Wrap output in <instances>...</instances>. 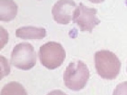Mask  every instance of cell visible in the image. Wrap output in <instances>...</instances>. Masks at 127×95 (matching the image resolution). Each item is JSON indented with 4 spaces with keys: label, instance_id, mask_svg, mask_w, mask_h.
<instances>
[{
    "label": "cell",
    "instance_id": "obj_1",
    "mask_svg": "<svg viewBox=\"0 0 127 95\" xmlns=\"http://www.w3.org/2000/svg\"><path fill=\"white\" fill-rule=\"evenodd\" d=\"M95 69L102 78L116 79L120 72L121 62L116 54L109 50H102L94 54Z\"/></svg>",
    "mask_w": 127,
    "mask_h": 95
},
{
    "label": "cell",
    "instance_id": "obj_4",
    "mask_svg": "<svg viewBox=\"0 0 127 95\" xmlns=\"http://www.w3.org/2000/svg\"><path fill=\"white\" fill-rule=\"evenodd\" d=\"M36 62V52L30 43L22 42L14 47L11 55V63L15 68L28 70L33 68Z\"/></svg>",
    "mask_w": 127,
    "mask_h": 95
},
{
    "label": "cell",
    "instance_id": "obj_10",
    "mask_svg": "<svg viewBox=\"0 0 127 95\" xmlns=\"http://www.w3.org/2000/svg\"><path fill=\"white\" fill-rule=\"evenodd\" d=\"M112 95H127V81L118 85L114 90Z\"/></svg>",
    "mask_w": 127,
    "mask_h": 95
},
{
    "label": "cell",
    "instance_id": "obj_11",
    "mask_svg": "<svg viewBox=\"0 0 127 95\" xmlns=\"http://www.w3.org/2000/svg\"><path fill=\"white\" fill-rule=\"evenodd\" d=\"M47 95H68L60 90H54L48 93Z\"/></svg>",
    "mask_w": 127,
    "mask_h": 95
},
{
    "label": "cell",
    "instance_id": "obj_7",
    "mask_svg": "<svg viewBox=\"0 0 127 95\" xmlns=\"http://www.w3.org/2000/svg\"><path fill=\"white\" fill-rule=\"evenodd\" d=\"M16 37L25 40H41L46 37V30L43 27L27 26L15 31Z\"/></svg>",
    "mask_w": 127,
    "mask_h": 95
},
{
    "label": "cell",
    "instance_id": "obj_3",
    "mask_svg": "<svg viewBox=\"0 0 127 95\" xmlns=\"http://www.w3.org/2000/svg\"><path fill=\"white\" fill-rule=\"evenodd\" d=\"M38 55L42 66L54 70L63 64L66 58V52L61 43L49 41L40 47Z\"/></svg>",
    "mask_w": 127,
    "mask_h": 95
},
{
    "label": "cell",
    "instance_id": "obj_2",
    "mask_svg": "<svg viewBox=\"0 0 127 95\" xmlns=\"http://www.w3.org/2000/svg\"><path fill=\"white\" fill-rule=\"evenodd\" d=\"M89 78L90 71L85 63L81 60L69 63L63 75L65 86L73 91L84 88Z\"/></svg>",
    "mask_w": 127,
    "mask_h": 95
},
{
    "label": "cell",
    "instance_id": "obj_13",
    "mask_svg": "<svg viewBox=\"0 0 127 95\" xmlns=\"http://www.w3.org/2000/svg\"></svg>",
    "mask_w": 127,
    "mask_h": 95
},
{
    "label": "cell",
    "instance_id": "obj_6",
    "mask_svg": "<svg viewBox=\"0 0 127 95\" xmlns=\"http://www.w3.org/2000/svg\"><path fill=\"white\" fill-rule=\"evenodd\" d=\"M76 7L73 0H58L51 11L54 20L60 24H68L73 20L74 12Z\"/></svg>",
    "mask_w": 127,
    "mask_h": 95
},
{
    "label": "cell",
    "instance_id": "obj_12",
    "mask_svg": "<svg viewBox=\"0 0 127 95\" xmlns=\"http://www.w3.org/2000/svg\"><path fill=\"white\" fill-rule=\"evenodd\" d=\"M88 1H90L91 2H92L93 3H102L104 1V0H88Z\"/></svg>",
    "mask_w": 127,
    "mask_h": 95
},
{
    "label": "cell",
    "instance_id": "obj_9",
    "mask_svg": "<svg viewBox=\"0 0 127 95\" xmlns=\"http://www.w3.org/2000/svg\"><path fill=\"white\" fill-rule=\"evenodd\" d=\"M1 95H28L26 89L21 84L12 81L6 84L1 90Z\"/></svg>",
    "mask_w": 127,
    "mask_h": 95
},
{
    "label": "cell",
    "instance_id": "obj_8",
    "mask_svg": "<svg viewBox=\"0 0 127 95\" xmlns=\"http://www.w3.org/2000/svg\"><path fill=\"white\" fill-rule=\"evenodd\" d=\"M18 6L13 0H0V20L11 21L16 17Z\"/></svg>",
    "mask_w": 127,
    "mask_h": 95
},
{
    "label": "cell",
    "instance_id": "obj_5",
    "mask_svg": "<svg viewBox=\"0 0 127 95\" xmlns=\"http://www.w3.org/2000/svg\"><path fill=\"white\" fill-rule=\"evenodd\" d=\"M97 10L88 7L79 3L75 9L73 17V22L79 26L81 31H88L92 33L95 27L101 23L96 17Z\"/></svg>",
    "mask_w": 127,
    "mask_h": 95
}]
</instances>
